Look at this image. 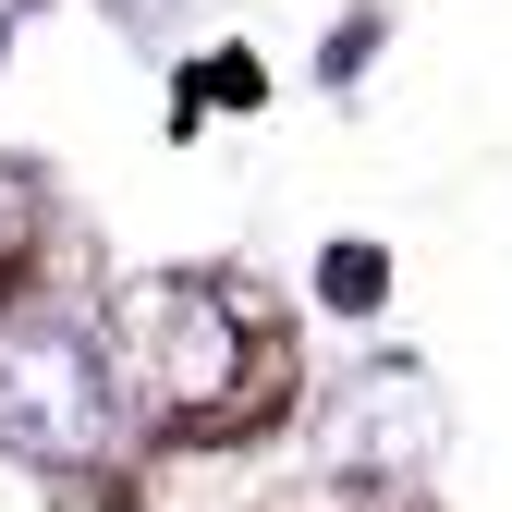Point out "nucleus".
Listing matches in <instances>:
<instances>
[{"instance_id": "1", "label": "nucleus", "mask_w": 512, "mask_h": 512, "mask_svg": "<svg viewBox=\"0 0 512 512\" xmlns=\"http://www.w3.org/2000/svg\"><path fill=\"white\" fill-rule=\"evenodd\" d=\"M110 439H122L110 342L74 330V317H13L0 330V452H25L49 476H86V464H110Z\"/></svg>"}, {"instance_id": "2", "label": "nucleus", "mask_w": 512, "mask_h": 512, "mask_svg": "<svg viewBox=\"0 0 512 512\" xmlns=\"http://www.w3.org/2000/svg\"><path fill=\"white\" fill-rule=\"evenodd\" d=\"M110 378L147 391L159 415H220L244 391V317L208 281H135L110 317Z\"/></svg>"}, {"instance_id": "3", "label": "nucleus", "mask_w": 512, "mask_h": 512, "mask_svg": "<svg viewBox=\"0 0 512 512\" xmlns=\"http://www.w3.org/2000/svg\"><path fill=\"white\" fill-rule=\"evenodd\" d=\"M37 244H49V183L37 159H0V293L37 269Z\"/></svg>"}, {"instance_id": "4", "label": "nucleus", "mask_w": 512, "mask_h": 512, "mask_svg": "<svg viewBox=\"0 0 512 512\" xmlns=\"http://www.w3.org/2000/svg\"><path fill=\"white\" fill-rule=\"evenodd\" d=\"M317 281H330V305H378V281H391V256H378V244H330V256H317Z\"/></svg>"}, {"instance_id": "5", "label": "nucleus", "mask_w": 512, "mask_h": 512, "mask_svg": "<svg viewBox=\"0 0 512 512\" xmlns=\"http://www.w3.org/2000/svg\"><path fill=\"white\" fill-rule=\"evenodd\" d=\"M196 110H256V61L244 49H220L196 86H183V135H196Z\"/></svg>"}]
</instances>
